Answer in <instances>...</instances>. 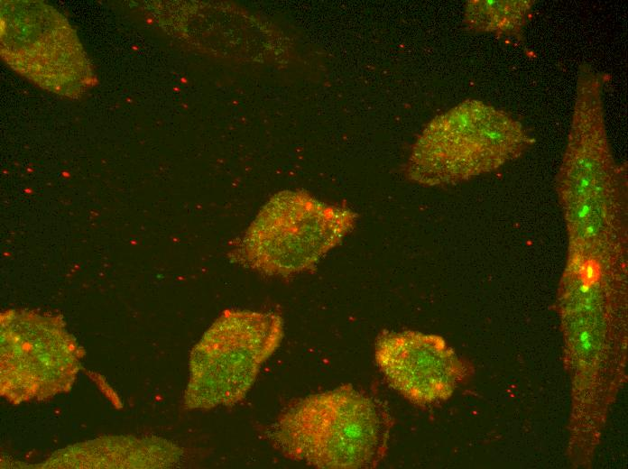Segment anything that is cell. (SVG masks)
<instances>
[{
  "label": "cell",
  "mask_w": 628,
  "mask_h": 469,
  "mask_svg": "<svg viewBox=\"0 0 628 469\" xmlns=\"http://www.w3.org/2000/svg\"><path fill=\"white\" fill-rule=\"evenodd\" d=\"M392 426L380 403L344 384L293 402L268 437L286 458L316 468L368 469L385 456Z\"/></svg>",
  "instance_id": "cell-1"
},
{
  "label": "cell",
  "mask_w": 628,
  "mask_h": 469,
  "mask_svg": "<svg viewBox=\"0 0 628 469\" xmlns=\"http://www.w3.org/2000/svg\"><path fill=\"white\" fill-rule=\"evenodd\" d=\"M605 78L586 62L579 66L568 143L556 179L570 230H614L626 212V168L614 159L605 123Z\"/></svg>",
  "instance_id": "cell-2"
},
{
  "label": "cell",
  "mask_w": 628,
  "mask_h": 469,
  "mask_svg": "<svg viewBox=\"0 0 628 469\" xmlns=\"http://www.w3.org/2000/svg\"><path fill=\"white\" fill-rule=\"evenodd\" d=\"M533 143L508 113L467 99L426 125L412 145L405 172L423 186L457 184L497 170Z\"/></svg>",
  "instance_id": "cell-3"
},
{
  "label": "cell",
  "mask_w": 628,
  "mask_h": 469,
  "mask_svg": "<svg viewBox=\"0 0 628 469\" xmlns=\"http://www.w3.org/2000/svg\"><path fill=\"white\" fill-rule=\"evenodd\" d=\"M357 214L322 202L305 190L269 198L229 252L230 260L266 276L312 269L355 227Z\"/></svg>",
  "instance_id": "cell-4"
},
{
  "label": "cell",
  "mask_w": 628,
  "mask_h": 469,
  "mask_svg": "<svg viewBox=\"0 0 628 469\" xmlns=\"http://www.w3.org/2000/svg\"><path fill=\"white\" fill-rule=\"evenodd\" d=\"M283 333L276 313L225 309L190 352L184 407L208 410L240 402Z\"/></svg>",
  "instance_id": "cell-5"
},
{
  "label": "cell",
  "mask_w": 628,
  "mask_h": 469,
  "mask_svg": "<svg viewBox=\"0 0 628 469\" xmlns=\"http://www.w3.org/2000/svg\"><path fill=\"white\" fill-rule=\"evenodd\" d=\"M1 54L19 74L67 97H78L92 80L83 47L66 18L32 0L0 5Z\"/></svg>",
  "instance_id": "cell-6"
},
{
  "label": "cell",
  "mask_w": 628,
  "mask_h": 469,
  "mask_svg": "<svg viewBox=\"0 0 628 469\" xmlns=\"http://www.w3.org/2000/svg\"><path fill=\"white\" fill-rule=\"evenodd\" d=\"M1 395L13 404L68 392L83 350L57 317L28 310L1 315Z\"/></svg>",
  "instance_id": "cell-7"
},
{
  "label": "cell",
  "mask_w": 628,
  "mask_h": 469,
  "mask_svg": "<svg viewBox=\"0 0 628 469\" xmlns=\"http://www.w3.org/2000/svg\"><path fill=\"white\" fill-rule=\"evenodd\" d=\"M374 358L389 385L418 405L448 400L470 372L442 336L418 331L383 333Z\"/></svg>",
  "instance_id": "cell-8"
},
{
  "label": "cell",
  "mask_w": 628,
  "mask_h": 469,
  "mask_svg": "<svg viewBox=\"0 0 628 469\" xmlns=\"http://www.w3.org/2000/svg\"><path fill=\"white\" fill-rule=\"evenodd\" d=\"M534 1L532 0H471L465 7V23L476 32L522 40Z\"/></svg>",
  "instance_id": "cell-9"
}]
</instances>
